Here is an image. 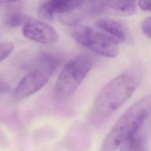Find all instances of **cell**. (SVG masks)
I'll list each match as a JSON object with an SVG mask.
<instances>
[{"mask_svg": "<svg viewBox=\"0 0 151 151\" xmlns=\"http://www.w3.org/2000/svg\"><path fill=\"white\" fill-rule=\"evenodd\" d=\"M27 38L43 44H51L59 39L57 32L50 25L40 21H30L22 28Z\"/></svg>", "mask_w": 151, "mask_h": 151, "instance_id": "8992f818", "label": "cell"}, {"mask_svg": "<svg viewBox=\"0 0 151 151\" xmlns=\"http://www.w3.org/2000/svg\"><path fill=\"white\" fill-rule=\"evenodd\" d=\"M139 74L129 70L117 76L100 91L91 107L90 120L99 124L108 119L136 91L140 83Z\"/></svg>", "mask_w": 151, "mask_h": 151, "instance_id": "6da1fadb", "label": "cell"}, {"mask_svg": "<svg viewBox=\"0 0 151 151\" xmlns=\"http://www.w3.org/2000/svg\"><path fill=\"white\" fill-rule=\"evenodd\" d=\"M92 66V61L85 55L77 56L68 61L55 83V96L59 99H64L72 95L88 74Z\"/></svg>", "mask_w": 151, "mask_h": 151, "instance_id": "3957f363", "label": "cell"}, {"mask_svg": "<svg viewBox=\"0 0 151 151\" xmlns=\"http://www.w3.org/2000/svg\"><path fill=\"white\" fill-rule=\"evenodd\" d=\"M10 90V86L8 83L2 77H0V94L8 93Z\"/></svg>", "mask_w": 151, "mask_h": 151, "instance_id": "9a60e30c", "label": "cell"}, {"mask_svg": "<svg viewBox=\"0 0 151 151\" xmlns=\"http://www.w3.org/2000/svg\"><path fill=\"white\" fill-rule=\"evenodd\" d=\"M85 3L81 1H48L39 7L38 13L42 17L51 19L55 14H64L80 8Z\"/></svg>", "mask_w": 151, "mask_h": 151, "instance_id": "52a82bcc", "label": "cell"}, {"mask_svg": "<svg viewBox=\"0 0 151 151\" xmlns=\"http://www.w3.org/2000/svg\"><path fill=\"white\" fill-rule=\"evenodd\" d=\"M139 7L145 12H150V1H139L137 2Z\"/></svg>", "mask_w": 151, "mask_h": 151, "instance_id": "5bb4252c", "label": "cell"}, {"mask_svg": "<svg viewBox=\"0 0 151 151\" xmlns=\"http://www.w3.org/2000/svg\"><path fill=\"white\" fill-rule=\"evenodd\" d=\"M137 10L136 2L133 1H106L98 2L93 11L114 15L129 16Z\"/></svg>", "mask_w": 151, "mask_h": 151, "instance_id": "ba28073f", "label": "cell"}, {"mask_svg": "<svg viewBox=\"0 0 151 151\" xmlns=\"http://www.w3.org/2000/svg\"><path fill=\"white\" fill-rule=\"evenodd\" d=\"M71 35L78 44L103 57L114 58L119 54V44L116 41L90 27L78 26Z\"/></svg>", "mask_w": 151, "mask_h": 151, "instance_id": "277c9868", "label": "cell"}, {"mask_svg": "<svg viewBox=\"0 0 151 151\" xmlns=\"http://www.w3.org/2000/svg\"><path fill=\"white\" fill-rule=\"evenodd\" d=\"M151 98L146 96L132 105L106 137L101 151H116L143 126L150 112Z\"/></svg>", "mask_w": 151, "mask_h": 151, "instance_id": "7a4b0ae2", "label": "cell"}, {"mask_svg": "<svg viewBox=\"0 0 151 151\" xmlns=\"http://www.w3.org/2000/svg\"><path fill=\"white\" fill-rule=\"evenodd\" d=\"M120 151H149L147 138L142 128L132 137L123 143Z\"/></svg>", "mask_w": 151, "mask_h": 151, "instance_id": "30bf717a", "label": "cell"}, {"mask_svg": "<svg viewBox=\"0 0 151 151\" xmlns=\"http://www.w3.org/2000/svg\"><path fill=\"white\" fill-rule=\"evenodd\" d=\"M14 45L10 41L0 42V63L6 59L12 52Z\"/></svg>", "mask_w": 151, "mask_h": 151, "instance_id": "7c38bea8", "label": "cell"}, {"mask_svg": "<svg viewBox=\"0 0 151 151\" xmlns=\"http://www.w3.org/2000/svg\"><path fill=\"white\" fill-rule=\"evenodd\" d=\"M51 76L41 70L36 69L26 74L19 82L14 91L18 99L26 98L40 90Z\"/></svg>", "mask_w": 151, "mask_h": 151, "instance_id": "5b68a950", "label": "cell"}, {"mask_svg": "<svg viewBox=\"0 0 151 151\" xmlns=\"http://www.w3.org/2000/svg\"><path fill=\"white\" fill-rule=\"evenodd\" d=\"M31 21V18L26 14L18 11H12L8 13L5 17V23L10 28L24 26Z\"/></svg>", "mask_w": 151, "mask_h": 151, "instance_id": "8fae6325", "label": "cell"}, {"mask_svg": "<svg viewBox=\"0 0 151 151\" xmlns=\"http://www.w3.org/2000/svg\"><path fill=\"white\" fill-rule=\"evenodd\" d=\"M96 27L118 44L127 39V32L120 22L110 18H101L96 22Z\"/></svg>", "mask_w": 151, "mask_h": 151, "instance_id": "9c48e42d", "label": "cell"}, {"mask_svg": "<svg viewBox=\"0 0 151 151\" xmlns=\"http://www.w3.org/2000/svg\"><path fill=\"white\" fill-rule=\"evenodd\" d=\"M150 24L151 18L150 17H148L145 18L141 25V29L143 34L148 38H150Z\"/></svg>", "mask_w": 151, "mask_h": 151, "instance_id": "4fadbf2b", "label": "cell"}]
</instances>
